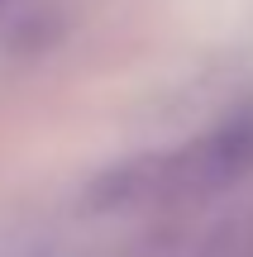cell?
Returning <instances> with one entry per match:
<instances>
[{
    "label": "cell",
    "mask_w": 253,
    "mask_h": 257,
    "mask_svg": "<svg viewBox=\"0 0 253 257\" xmlns=\"http://www.w3.org/2000/svg\"><path fill=\"white\" fill-rule=\"evenodd\" d=\"M196 257H253V210L225 219V224L206 238V248H201Z\"/></svg>",
    "instance_id": "obj_1"
},
{
    "label": "cell",
    "mask_w": 253,
    "mask_h": 257,
    "mask_svg": "<svg viewBox=\"0 0 253 257\" xmlns=\"http://www.w3.org/2000/svg\"><path fill=\"white\" fill-rule=\"evenodd\" d=\"M0 5H5V0H0Z\"/></svg>",
    "instance_id": "obj_2"
}]
</instances>
